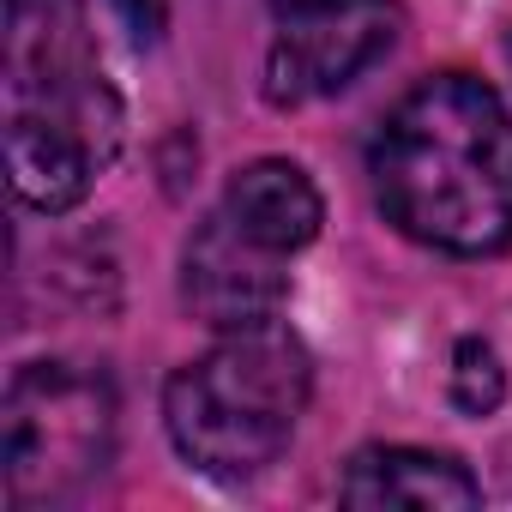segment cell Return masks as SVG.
Masks as SVG:
<instances>
[{"mask_svg": "<svg viewBox=\"0 0 512 512\" xmlns=\"http://www.w3.org/2000/svg\"><path fill=\"white\" fill-rule=\"evenodd\" d=\"M115 7H121V19L133 25L139 43H157L163 25H169V0H115Z\"/></svg>", "mask_w": 512, "mask_h": 512, "instance_id": "cell-10", "label": "cell"}, {"mask_svg": "<svg viewBox=\"0 0 512 512\" xmlns=\"http://www.w3.org/2000/svg\"><path fill=\"white\" fill-rule=\"evenodd\" d=\"M452 404L464 416H494L506 404V368L488 338H464L452 350Z\"/></svg>", "mask_w": 512, "mask_h": 512, "instance_id": "cell-9", "label": "cell"}, {"mask_svg": "<svg viewBox=\"0 0 512 512\" xmlns=\"http://www.w3.org/2000/svg\"><path fill=\"white\" fill-rule=\"evenodd\" d=\"M314 398V356L284 320L235 326L205 356L169 374L163 428L175 452L217 482H247L272 470Z\"/></svg>", "mask_w": 512, "mask_h": 512, "instance_id": "cell-3", "label": "cell"}, {"mask_svg": "<svg viewBox=\"0 0 512 512\" xmlns=\"http://www.w3.org/2000/svg\"><path fill=\"white\" fill-rule=\"evenodd\" d=\"M115 458V386L85 362H25L7 380L0 464L19 512L79 500Z\"/></svg>", "mask_w": 512, "mask_h": 512, "instance_id": "cell-4", "label": "cell"}, {"mask_svg": "<svg viewBox=\"0 0 512 512\" xmlns=\"http://www.w3.org/2000/svg\"><path fill=\"white\" fill-rule=\"evenodd\" d=\"M368 175L398 235L458 260L512 247V115L482 79L410 85L368 145Z\"/></svg>", "mask_w": 512, "mask_h": 512, "instance_id": "cell-1", "label": "cell"}, {"mask_svg": "<svg viewBox=\"0 0 512 512\" xmlns=\"http://www.w3.org/2000/svg\"><path fill=\"white\" fill-rule=\"evenodd\" d=\"M284 296H290L284 253L241 235L223 211H211L187 235V247H181V302H187L193 320H205L217 332L260 326V320H278Z\"/></svg>", "mask_w": 512, "mask_h": 512, "instance_id": "cell-6", "label": "cell"}, {"mask_svg": "<svg viewBox=\"0 0 512 512\" xmlns=\"http://www.w3.org/2000/svg\"><path fill=\"white\" fill-rule=\"evenodd\" d=\"M398 43L392 0H296L278 13V43L266 55V103L302 109L338 97Z\"/></svg>", "mask_w": 512, "mask_h": 512, "instance_id": "cell-5", "label": "cell"}, {"mask_svg": "<svg viewBox=\"0 0 512 512\" xmlns=\"http://www.w3.org/2000/svg\"><path fill=\"white\" fill-rule=\"evenodd\" d=\"M121 97L91 49L85 0H7L0 139L31 211H73L121 151Z\"/></svg>", "mask_w": 512, "mask_h": 512, "instance_id": "cell-2", "label": "cell"}, {"mask_svg": "<svg viewBox=\"0 0 512 512\" xmlns=\"http://www.w3.org/2000/svg\"><path fill=\"white\" fill-rule=\"evenodd\" d=\"M241 235H253L272 253H302L320 223H326V199L314 187V175L290 157H253L223 181V205H217Z\"/></svg>", "mask_w": 512, "mask_h": 512, "instance_id": "cell-8", "label": "cell"}, {"mask_svg": "<svg viewBox=\"0 0 512 512\" xmlns=\"http://www.w3.org/2000/svg\"><path fill=\"white\" fill-rule=\"evenodd\" d=\"M344 506H404V512H464L482 500V482L428 446H362L338 482Z\"/></svg>", "mask_w": 512, "mask_h": 512, "instance_id": "cell-7", "label": "cell"}]
</instances>
